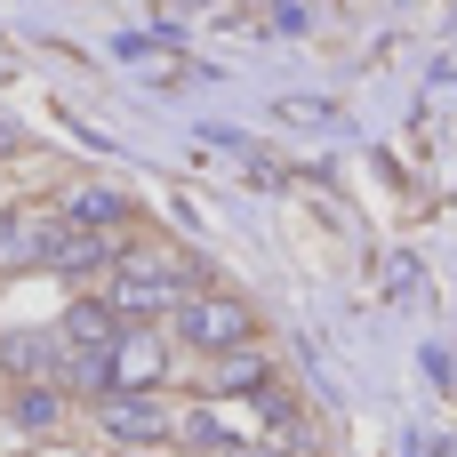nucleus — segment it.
<instances>
[{
	"instance_id": "nucleus-1",
	"label": "nucleus",
	"mask_w": 457,
	"mask_h": 457,
	"mask_svg": "<svg viewBox=\"0 0 457 457\" xmlns=\"http://www.w3.org/2000/svg\"><path fill=\"white\" fill-rule=\"evenodd\" d=\"M193 281H201V273H193L185 257L137 249V257H120V281H112L104 305H112V321H120V313H145V321H153V313H177V305L193 297Z\"/></svg>"
},
{
	"instance_id": "nucleus-2",
	"label": "nucleus",
	"mask_w": 457,
	"mask_h": 457,
	"mask_svg": "<svg viewBox=\"0 0 457 457\" xmlns=\"http://www.w3.org/2000/svg\"><path fill=\"white\" fill-rule=\"evenodd\" d=\"M177 337L201 345V353H241V345L257 337V313H249L241 297H209V289H193V297L177 305Z\"/></svg>"
},
{
	"instance_id": "nucleus-3",
	"label": "nucleus",
	"mask_w": 457,
	"mask_h": 457,
	"mask_svg": "<svg viewBox=\"0 0 457 457\" xmlns=\"http://www.w3.org/2000/svg\"><path fill=\"white\" fill-rule=\"evenodd\" d=\"M161 370H169V345L153 337V329H120L112 337V353H104V394H153L161 386Z\"/></svg>"
},
{
	"instance_id": "nucleus-4",
	"label": "nucleus",
	"mask_w": 457,
	"mask_h": 457,
	"mask_svg": "<svg viewBox=\"0 0 457 457\" xmlns=\"http://www.w3.org/2000/svg\"><path fill=\"white\" fill-rule=\"evenodd\" d=\"M96 426H104L112 442H129V450H153V442L169 434V410H161L153 394H104V402H96Z\"/></svg>"
},
{
	"instance_id": "nucleus-5",
	"label": "nucleus",
	"mask_w": 457,
	"mask_h": 457,
	"mask_svg": "<svg viewBox=\"0 0 457 457\" xmlns=\"http://www.w3.org/2000/svg\"><path fill=\"white\" fill-rule=\"evenodd\" d=\"M40 265H48V273H96V265H112V249H104V233L48 225V241H40Z\"/></svg>"
},
{
	"instance_id": "nucleus-6",
	"label": "nucleus",
	"mask_w": 457,
	"mask_h": 457,
	"mask_svg": "<svg viewBox=\"0 0 457 457\" xmlns=\"http://www.w3.org/2000/svg\"><path fill=\"white\" fill-rule=\"evenodd\" d=\"M129 217V201L112 193V185H80V193H64V225H80V233H104V225H120Z\"/></svg>"
},
{
	"instance_id": "nucleus-7",
	"label": "nucleus",
	"mask_w": 457,
	"mask_h": 457,
	"mask_svg": "<svg viewBox=\"0 0 457 457\" xmlns=\"http://www.w3.org/2000/svg\"><path fill=\"white\" fill-rule=\"evenodd\" d=\"M112 337H120L112 305H72V313H64V345H72V361H80V353H112Z\"/></svg>"
},
{
	"instance_id": "nucleus-8",
	"label": "nucleus",
	"mask_w": 457,
	"mask_h": 457,
	"mask_svg": "<svg viewBox=\"0 0 457 457\" xmlns=\"http://www.w3.org/2000/svg\"><path fill=\"white\" fill-rule=\"evenodd\" d=\"M40 241H48V225L40 217H0V265H40Z\"/></svg>"
},
{
	"instance_id": "nucleus-9",
	"label": "nucleus",
	"mask_w": 457,
	"mask_h": 457,
	"mask_svg": "<svg viewBox=\"0 0 457 457\" xmlns=\"http://www.w3.org/2000/svg\"><path fill=\"white\" fill-rule=\"evenodd\" d=\"M273 378H265V361L241 345V353H225V370H217V394H265Z\"/></svg>"
},
{
	"instance_id": "nucleus-10",
	"label": "nucleus",
	"mask_w": 457,
	"mask_h": 457,
	"mask_svg": "<svg viewBox=\"0 0 457 457\" xmlns=\"http://www.w3.org/2000/svg\"><path fill=\"white\" fill-rule=\"evenodd\" d=\"M64 418V402H56V386H24L16 394V426H32V434H48Z\"/></svg>"
},
{
	"instance_id": "nucleus-11",
	"label": "nucleus",
	"mask_w": 457,
	"mask_h": 457,
	"mask_svg": "<svg viewBox=\"0 0 457 457\" xmlns=\"http://www.w3.org/2000/svg\"><path fill=\"white\" fill-rule=\"evenodd\" d=\"M0 361H8L16 378H32V370H48V361H56V345H48V337H8V345H0Z\"/></svg>"
},
{
	"instance_id": "nucleus-12",
	"label": "nucleus",
	"mask_w": 457,
	"mask_h": 457,
	"mask_svg": "<svg viewBox=\"0 0 457 457\" xmlns=\"http://www.w3.org/2000/svg\"><path fill=\"white\" fill-rule=\"evenodd\" d=\"M225 457H289V450H273V442H233Z\"/></svg>"
},
{
	"instance_id": "nucleus-13",
	"label": "nucleus",
	"mask_w": 457,
	"mask_h": 457,
	"mask_svg": "<svg viewBox=\"0 0 457 457\" xmlns=\"http://www.w3.org/2000/svg\"><path fill=\"white\" fill-rule=\"evenodd\" d=\"M129 457H145V450H129Z\"/></svg>"
}]
</instances>
